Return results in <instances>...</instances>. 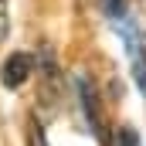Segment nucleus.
I'll return each mask as SVG.
<instances>
[{"label":"nucleus","instance_id":"nucleus-4","mask_svg":"<svg viewBox=\"0 0 146 146\" xmlns=\"http://www.w3.org/2000/svg\"><path fill=\"white\" fill-rule=\"evenodd\" d=\"M115 146H139L136 129H133V126H119V133H115Z\"/></svg>","mask_w":146,"mask_h":146},{"label":"nucleus","instance_id":"nucleus-5","mask_svg":"<svg viewBox=\"0 0 146 146\" xmlns=\"http://www.w3.org/2000/svg\"><path fill=\"white\" fill-rule=\"evenodd\" d=\"M27 146H48V136H44L41 122H34V119H31V126H27Z\"/></svg>","mask_w":146,"mask_h":146},{"label":"nucleus","instance_id":"nucleus-3","mask_svg":"<svg viewBox=\"0 0 146 146\" xmlns=\"http://www.w3.org/2000/svg\"><path fill=\"white\" fill-rule=\"evenodd\" d=\"M78 95H82V106H85V115L95 129L99 139H106V122H102V109H99V99H95V88L88 85V78H78Z\"/></svg>","mask_w":146,"mask_h":146},{"label":"nucleus","instance_id":"nucleus-7","mask_svg":"<svg viewBox=\"0 0 146 146\" xmlns=\"http://www.w3.org/2000/svg\"><path fill=\"white\" fill-rule=\"evenodd\" d=\"M143 10H146V0H143Z\"/></svg>","mask_w":146,"mask_h":146},{"label":"nucleus","instance_id":"nucleus-1","mask_svg":"<svg viewBox=\"0 0 146 146\" xmlns=\"http://www.w3.org/2000/svg\"><path fill=\"white\" fill-rule=\"evenodd\" d=\"M102 10H106L112 31L119 34L122 48H126L129 75H133V82H136L139 95L146 99V41H143V31H139V24L133 21V14H129V3H126V0H102Z\"/></svg>","mask_w":146,"mask_h":146},{"label":"nucleus","instance_id":"nucleus-6","mask_svg":"<svg viewBox=\"0 0 146 146\" xmlns=\"http://www.w3.org/2000/svg\"><path fill=\"white\" fill-rule=\"evenodd\" d=\"M10 34V0H0V41Z\"/></svg>","mask_w":146,"mask_h":146},{"label":"nucleus","instance_id":"nucleus-2","mask_svg":"<svg viewBox=\"0 0 146 146\" xmlns=\"http://www.w3.org/2000/svg\"><path fill=\"white\" fill-rule=\"evenodd\" d=\"M27 75H34V58H31V54L17 51V54H10V58L3 61V85H7V88H21V85L27 82Z\"/></svg>","mask_w":146,"mask_h":146}]
</instances>
